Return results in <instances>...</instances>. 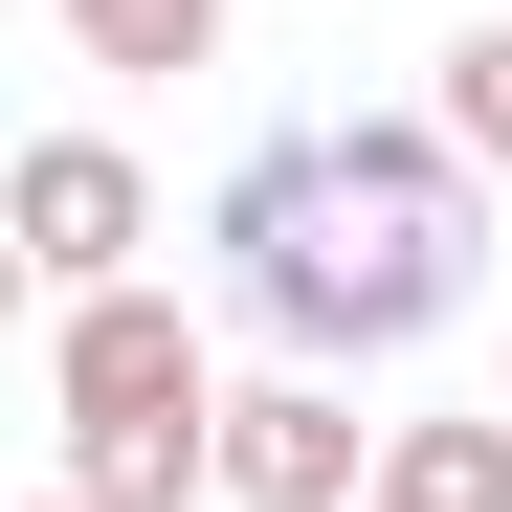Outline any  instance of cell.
<instances>
[{
  "instance_id": "1",
  "label": "cell",
  "mask_w": 512,
  "mask_h": 512,
  "mask_svg": "<svg viewBox=\"0 0 512 512\" xmlns=\"http://www.w3.org/2000/svg\"><path fill=\"white\" fill-rule=\"evenodd\" d=\"M223 290L290 334V379H334V357H423V334L468 312V245H490V156L423 112V134H379V112H334V134H268L223 179Z\"/></svg>"
},
{
  "instance_id": "2",
  "label": "cell",
  "mask_w": 512,
  "mask_h": 512,
  "mask_svg": "<svg viewBox=\"0 0 512 512\" xmlns=\"http://www.w3.org/2000/svg\"><path fill=\"white\" fill-rule=\"evenodd\" d=\"M45 401H67V490H90V512H179V490H223V379H201L179 290L45 312Z\"/></svg>"
},
{
  "instance_id": "3",
  "label": "cell",
  "mask_w": 512,
  "mask_h": 512,
  "mask_svg": "<svg viewBox=\"0 0 512 512\" xmlns=\"http://www.w3.org/2000/svg\"><path fill=\"white\" fill-rule=\"evenodd\" d=\"M379 446H401V423H357L334 379H245L223 401V490L245 512H379Z\"/></svg>"
},
{
  "instance_id": "4",
  "label": "cell",
  "mask_w": 512,
  "mask_h": 512,
  "mask_svg": "<svg viewBox=\"0 0 512 512\" xmlns=\"http://www.w3.org/2000/svg\"><path fill=\"white\" fill-rule=\"evenodd\" d=\"M134 245H156V179H134L112 134H45V156H23V268H45V312L134 290Z\"/></svg>"
},
{
  "instance_id": "5",
  "label": "cell",
  "mask_w": 512,
  "mask_h": 512,
  "mask_svg": "<svg viewBox=\"0 0 512 512\" xmlns=\"http://www.w3.org/2000/svg\"><path fill=\"white\" fill-rule=\"evenodd\" d=\"M379 512H512V401L490 423H401V446H379Z\"/></svg>"
},
{
  "instance_id": "6",
  "label": "cell",
  "mask_w": 512,
  "mask_h": 512,
  "mask_svg": "<svg viewBox=\"0 0 512 512\" xmlns=\"http://www.w3.org/2000/svg\"><path fill=\"white\" fill-rule=\"evenodd\" d=\"M45 23L90 67H134V90H156V67H223V0H45Z\"/></svg>"
},
{
  "instance_id": "7",
  "label": "cell",
  "mask_w": 512,
  "mask_h": 512,
  "mask_svg": "<svg viewBox=\"0 0 512 512\" xmlns=\"http://www.w3.org/2000/svg\"><path fill=\"white\" fill-rule=\"evenodd\" d=\"M446 134L512 179V23H468V45H446Z\"/></svg>"
},
{
  "instance_id": "8",
  "label": "cell",
  "mask_w": 512,
  "mask_h": 512,
  "mask_svg": "<svg viewBox=\"0 0 512 512\" xmlns=\"http://www.w3.org/2000/svg\"><path fill=\"white\" fill-rule=\"evenodd\" d=\"M45 512H90V490H45Z\"/></svg>"
},
{
  "instance_id": "9",
  "label": "cell",
  "mask_w": 512,
  "mask_h": 512,
  "mask_svg": "<svg viewBox=\"0 0 512 512\" xmlns=\"http://www.w3.org/2000/svg\"><path fill=\"white\" fill-rule=\"evenodd\" d=\"M490 401H512V379H490Z\"/></svg>"
}]
</instances>
